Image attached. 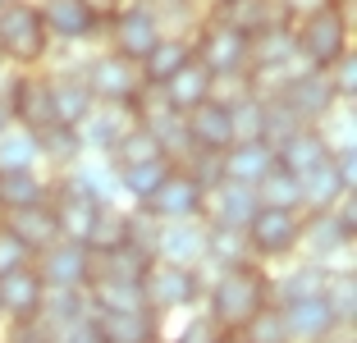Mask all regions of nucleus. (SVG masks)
I'll return each instance as SVG.
<instances>
[{"label": "nucleus", "instance_id": "1", "mask_svg": "<svg viewBox=\"0 0 357 343\" xmlns=\"http://www.w3.org/2000/svg\"><path fill=\"white\" fill-rule=\"evenodd\" d=\"M261 307H271V270L248 261V266H229V270H206V289H202V307L220 334H238Z\"/></svg>", "mask_w": 357, "mask_h": 343}, {"label": "nucleus", "instance_id": "2", "mask_svg": "<svg viewBox=\"0 0 357 343\" xmlns=\"http://www.w3.org/2000/svg\"><path fill=\"white\" fill-rule=\"evenodd\" d=\"M51 60V37L37 14V0H10L0 5V69L23 73V69H46Z\"/></svg>", "mask_w": 357, "mask_h": 343}, {"label": "nucleus", "instance_id": "3", "mask_svg": "<svg viewBox=\"0 0 357 343\" xmlns=\"http://www.w3.org/2000/svg\"><path fill=\"white\" fill-rule=\"evenodd\" d=\"M289 28H294V55L303 69H330L339 55L353 51V14L335 10V5H321L294 19Z\"/></svg>", "mask_w": 357, "mask_h": 343}, {"label": "nucleus", "instance_id": "4", "mask_svg": "<svg viewBox=\"0 0 357 343\" xmlns=\"http://www.w3.org/2000/svg\"><path fill=\"white\" fill-rule=\"evenodd\" d=\"M142 302L147 312L169 321V316H188L202 307V289H206V270H188V266H169V261H151L142 270Z\"/></svg>", "mask_w": 357, "mask_h": 343}, {"label": "nucleus", "instance_id": "5", "mask_svg": "<svg viewBox=\"0 0 357 343\" xmlns=\"http://www.w3.org/2000/svg\"><path fill=\"white\" fill-rule=\"evenodd\" d=\"M160 37H165V32H160L156 10H151L147 0H119L115 10L101 19V46L124 55V60H133V64H142V55H147Z\"/></svg>", "mask_w": 357, "mask_h": 343}, {"label": "nucleus", "instance_id": "6", "mask_svg": "<svg viewBox=\"0 0 357 343\" xmlns=\"http://www.w3.org/2000/svg\"><path fill=\"white\" fill-rule=\"evenodd\" d=\"M353 247L357 234L348 224H339L335 211H307L303 215V234H298V257L326 270H357L353 266Z\"/></svg>", "mask_w": 357, "mask_h": 343}, {"label": "nucleus", "instance_id": "7", "mask_svg": "<svg viewBox=\"0 0 357 343\" xmlns=\"http://www.w3.org/2000/svg\"><path fill=\"white\" fill-rule=\"evenodd\" d=\"M248 247H252L257 266H284L298 257V234H303V211H275V206H257L252 224L243 229Z\"/></svg>", "mask_w": 357, "mask_h": 343}, {"label": "nucleus", "instance_id": "8", "mask_svg": "<svg viewBox=\"0 0 357 343\" xmlns=\"http://www.w3.org/2000/svg\"><path fill=\"white\" fill-rule=\"evenodd\" d=\"M192 60L211 73V78H225V73H248V37L238 28H229L225 19L206 14V19L192 28Z\"/></svg>", "mask_w": 357, "mask_h": 343}, {"label": "nucleus", "instance_id": "9", "mask_svg": "<svg viewBox=\"0 0 357 343\" xmlns=\"http://www.w3.org/2000/svg\"><path fill=\"white\" fill-rule=\"evenodd\" d=\"M83 78L92 87V101H101V105H133L142 96V69L133 60H124V55L105 51V46H96L87 55Z\"/></svg>", "mask_w": 357, "mask_h": 343}, {"label": "nucleus", "instance_id": "10", "mask_svg": "<svg viewBox=\"0 0 357 343\" xmlns=\"http://www.w3.org/2000/svg\"><path fill=\"white\" fill-rule=\"evenodd\" d=\"M5 105H10L14 124L28 133H46L55 128V110H51V92H46V69H23V73H5Z\"/></svg>", "mask_w": 357, "mask_h": 343}, {"label": "nucleus", "instance_id": "11", "mask_svg": "<svg viewBox=\"0 0 357 343\" xmlns=\"http://www.w3.org/2000/svg\"><path fill=\"white\" fill-rule=\"evenodd\" d=\"M51 46H101V14L92 0H37Z\"/></svg>", "mask_w": 357, "mask_h": 343}, {"label": "nucleus", "instance_id": "12", "mask_svg": "<svg viewBox=\"0 0 357 343\" xmlns=\"http://www.w3.org/2000/svg\"><path fill=\"white\" fill-rule=\"evenodd\" d=\"M271 101H280L298 124H321L339 105V96H335V87H330L326 69H303V64H298L294 78H289V83L280 87V96H271Z\"/></svg>", "mask_w": 357, "mask_h": 343}, {"label": "nucleus", "instance_id": "13", "mask_svg": "<svg viewBox=\"0 0 357 343\" xmlns=\"http://www.w3.org/2000/svg\"><path fill=\"white\" fill-rule=\"evenodd\" d=\"M46 206H51L55 224H60V238L83 243L92 220H96V211H101V201H96L83 183H74L69 174H51V197H46Z\"/></svg>", "mask_w": 357, "mask_h": 343}, {"label": "nucleus", "instance_id": "14", "mask_svg": "<svg viewBox=\"0 0 357 343\" xmlns=\"http://www.w3.org/2000/svg\"><path fill=\"white\" fill-rule=\"evenodd\" d=\"M32 270H37V280L46 289H87L92 284V252L83 243L60 238V243H51L46 252L32 257Z\"/></svg>", "mask_w": 357, "mask_h": 343}, {"label": "nucleus", "instance_id": "15", "mask_svg": "<svg viewBox=\"0 0 357 343\" xmlns=\"http://www.w3.org/2000/svg\"><path fill=\"white\" fill-rule=\"evenodd\" d=\"M133 124H137L133 105H101L96 101L74 124V133H78V142H83V156H110V151L119 146V137H124Z\"/></svg>", "mask_w": 357, "mask_h": 343}, {"label": "nucleus", "instance_id": "16", "mask_svg": "<svg viewBox=\"0 0 357 343\" xmlns=\"http://www.w3.org/2000/svg\"><path fill=\"white\" fill-rule=\"evenodd\" d=\"M169 266H188V270H206V220H160L156 234V257Z\"/></svg>", "mask_w": 357, "mask_h": 343}, {"label": "nucleus", "instance_id": "17", "mask_svg": "<svg viewBox=\"0 0 357 343\" xmlns=\"http://www.w3.org/2000/svg\"><path fill=\"white\" fill-rule=\"evenodd\" d=\"M202 206H206V188L174 165V169H169V178L147 197V206H142V211L156 215V220H202Z\"/></svg>", "mask_w": 357, "mask_h": 343}, {"label": "nucleus", "instance_id": "18", "mask_svg": "<svg viewBox=\"0 0 357 343\" xmlns=\"http://www.w3.org/2000/svg\"><path fill=\"white\" fill-rule=\"evenodd\" d=\"M326 280H330L326 266H312L303 257L271 266V302L275 307H294V302H307V298H326Z\"/></svg>", "mask_w": 357, "mask_h": 343}, {"label": "nucleus", "instance_id": "19", "mask_svg": "<svg viewBox=\"0 0 357 343\" xmlns=\"http://www.w3.org/2000/svg\"><path fill=\"white\" fill-rule=\"evenodd\" d=\"M46 92H51V110H55V124L74 128L87 110H92V87H87L83 69H64V64H51L46 69Z\"/></svg>", "mask_w": 357, "mask_h": 343}, {"label": "nucleus", "instance_id": "20", "mask_svg": "<svg viewBox=\"0 0 357 343\" xmlns=\"http://www.w3.org/2000/svg\"><path fill=\"white\" fill-rule=\"evenodd\" d=\"M42 298H46V284L37 280L32 266L5 275V280H0V325L37 321V316H42Z\"/></svg>", "mask_w": 357, "mask_h": 343}, {"label": "nucleus", "instance_id": "21", "mask_svg": "<svg viewBox=\"0 0 357 343\" xmlns=\"http://www.w3.org/2000/svg\"><path fill=\"white\" fill-rule=\"evenodd\" d=\"M284 312V330H289V343H339L344 330L335 325L326 298H307L294 302V307H280Z\"/></svg>", "mask_w": 357, "mask_h": 343}, {"label": "nucleus", "instance_id": "22", "mask_svg": "<svg viewBox=\"0 0 357 343\" xmlns=\"http://www.w3.org/2000/svg\"><path fill=\"white\" fill-rule=\"evenodd\" d=\"M252 215H257V192L243 183H225V178L206 192V206H202V220L220 229H248Z\"/></svg>", "mask_w": 357, "mask_h": 343}, {"label": "nucleus", "instance_id": "23", "mask_svg": "<svg viewBox=\"0 0 357 343\" xmlns=\"http://www.w3.org/2000/svg\"><path fill=\"white\" fill-rule=\"evenodd\" d=\"M188 142L192 151H211V156H225L234 146V114L229 105L220 101H206L188 114Z\"/></svg>", "mask_w": 357, "mask_h": 343}, {"label": "nucleus", "instance_id": "24", "mask_svg": "<svg viewBox=\"0 0 357 343\" xmlns=\"http://www.w3.org/2000/svg\"><path fill=\"white\" fill-rule=\"evenodd\" d=\"M92 325L101 334V343H151L165 334V321L142 312H92Z\"/></svg>", "mask_w": 357, "mask_h": 343}, {"label": "nucleus", "instance_id": "25", "mask_svg": "<svg viewBox=\"0 0 357 343\" xmlns=\"http://www.w3.org/2000/svg\"><path fill=\"white\" fill-rule=\"evenodd\" d=\"M266 169H275V146L252 137V142H234L229 151L220 156V178L225 183H243V188H257Z\"/></svg>", "mask_w": 357, "mask_h": 343}, {"label": "nucleus", "instance_id": "26", "mask_svg": "<svg viewBox=\"0 0 357 343\" xmlns=\"http://www.w3.org/2000/svg\"><path fill=\"white\" fill-rule=\"evenodd\" d=\"M211 83H215V78H211V73L202 69L197 60H188L183 69L174 73V78H165V83H160V87H151V92H156L160 101L169 105V110L192 114L197 105H206V101H211Z\"/></svg>", "mask_w": 357, "mask_h": 343}, {"label": "nucleus", "instance_id": "27", "mask_svg": "<svg viewBox=\"0 0 357 343\" xmlns=\"http://www.w3.org/2000/svg\"><path fill=\"white\" fill-rule=\"evenodd\" d=\"M326 160H330V146L321 142V133H316L312 124L294 128L289 137H280V142H275V165H280V169H289L294 178H303L307 169L326 165Z\"/></svg>", "mask_w": 357, "mask_h": 343}, {"label": "nucleus", "instance_id": "28", "mask_svg": "<svg viewBox=\"0 0 357 343\" xmlns=\"http://www.w3.org/2000/svg\"><path fill=\"white\" fill-rule=\"evenodd\" d=\"M0 224L10 229V234L32 252V257H37V252H46L51 243H60V224H55L51 206H28V211H14V215H0Z\"/></svg>", "mask_w": 357, "mask_h": 343}, {"label": "nucleus", "instance_id": "29", "mask_svg": "<svg viewBox=\"0 0 357 343\" xmlns=\"http://www.w3.org/2000/svg\"><path fill=\"white\" fill-rule=\"evenodd\" d=\"M206 14L225 19L229 28H238L243 37H257V32L275 28V23H289L275 0H229V5H215V10H206Z\"/></svg>", "mask_w": 357, "mask_h": 343}, {"label": "nucleus", "instance_id": "30", "mask_svg": "<svg viewBox=\"0 0 357 343\" xmlns=\"http://www.w3.org/2000/svg\"><path fill=\"white\" fill-rule=\"evenodd\" d=\"M51 197V174L46 169H28V174H0V215L28 206H46Z\"/></svg>", "mask_w": 357, "mask_h": 343}, {"label": "nucleus", "instance_id": "31", "mask_svg": "<svg viewBox=\"0 0 357 343\" xmlns=\"http://www.w3.org/2000/svg\"><path fill=\"white\" fill-rule=\"evenodd\" d=\"M344 192H353V188L339 178V169H335V156L326 160V165H316V169H307L303 178H298V201H303V215L307 211H330Z\"/></svg>", "mask_w": 357, "mask_h": 343}, {"label": "nucleus", "instance_id": "32", "mask_svg": "<svg viewBox=\"0 0 357 343\" xmlns=\"http://www.w3.org/2000/svg\"><path fill=\"white\" fill-rule=\"evenodd\" d=\"M188 60H192V42L188 37H160V42L142 55V64H137V69H142V87H160L165 78H174Z\"/></svg>", "mask_w": 357, "mask_h": 343}, {"label": "nucleus", "instance_id": "33", "mask_svg": "<svg viewBox=\"0 0 357 343\" xmlns=\"http://www.w3.org/2000/svg\"><path fill=\"white\" fill-rule=\"evenodd\" d=\"M169 169H174V160H165V156L147 160V165L115 169V178H119V197H124V206H147V197H151V192H156V188L169 178Z\"/></svg>", "mask_w": 357, "mask_h": 343}, {"label": "nucleus", "instance_id": "34", "mask_svg": "<svg viewBox=\"0 0 357 343\" xmlns=\"http://www.w3.org/2000/svg\"><path fill=\"white\" fill-rule=\"evenodd\" d=\"M64 174L74 178V183H83L101 206H124V197H119V178H115V169H110L105 156H83V160H74V165L64 169Z\"/></svg>", "mask_w": 357, "mask_h": 343}, {"label": "nucleus", "instance_id": "35", "mask_svg": "<svg viewBox=\"0 0 357 343\" xmlns=\"http://www.w3.org/2000/svg\"><path fill=\"white\" fill-rule=\"evenodd\" d=\"M248 261H252V247H248L243 229L206 224V270H229V266H248Z\"/></svg>", "mask_w": 357, "mask_h": 343}, {"label": "nucleus", "instance_id": "36", "mask_svg": "<svg viewBox=\"0 0 357 343\" xmlns=\"http://www.w3.org/2000/svg\"><path fill=\"white\" fill-rule=\"evenodd\" d=\"M42 169V151H37V133L10 124L0 133V174H28Z\"/></svg>", "mask_w": 357, "mask_h": 343}, {"label": "nucleus", "instance_id": "37", "mask_svg": "<svg viewBox=\"0 0 357 343\" xmlns=\"http://www.w3.org/2000/svg\"><path fill=\"white\" fill-rule=\"evenodd\" d=\"M37 151H42V169L46 174H64L74 160H83V142H78L74 128H64V124L37 133Z\"/></svg>", "mask_w": 357, "mask_h": 343}, {"label": "nucleus", "instance_id": "38", "mask_svg": "<svg viewBox=\"0 0 357 343\" xmlns=\"http://www.w3.org/2000/svg\"><path fill=\"white\" fill-rule=\"evenodd\" d=\"M124 238H128V206H101L96 220H92V229H87L83 247L92 252V257H105V252L124 247Z\"/></svg>", "mask_w": 357, "mask_h": 343}, {"label": "nucleus", "instance_id": "39", "mask_svg": "<svg viewBox=\"0 0 357 343\" xmlns=\"http://www.w3.org/2000/svg\"><path fill=\"white\" fill-rule=\"evenodd\" d=\"M326 307L344 334L357 330V270H330L326 280Z\"/></svg>", "mask_w": 357, "mask_h": 343}, {"label": "nucleus", "instance_id": "40", "mask_svg": "<svg viewBox=\"0 0 357 343\" xmlns=\"http://www.w3.org/2000/svg\"><path fill=\"white\" fill-rule=\"evenodd\" d=\"M151 261L133 247H115L105 257H92V280H110V284H142V270Z\"/></svg>", "mask_w": 357, "mask_h": 343}, {"label": "nucleus", "instance_id": "41", "mask_svg": "<svg viewBox=\"0 0 357 343\" xmlns=\"http://www.w3.org/2000/svg\"><path fill=\"white\" fill-rule=\"evenodd\" d=\"M87 312H92L87 289H46L42 316H37V321H42L46 330H55V325H69V321H78V316H87Z\"/></svg>", "mask_w": 357, "mask_h": 343}, {"label": "nucleus", "instance_id": "42", "mask_svg": "<svg viewBox=\"0 0 357 343\" xmlns=\"http://www.w3.org/2000/svg\"><path fill=\"white\" fill-rule=\"evenodd\" d=\"M312 128L321 133V142L330 146V156L357 151V105H335V110H330L321 124H312Z\"/></svg>", "mask_w": 357, "mask_h": 343}, {"label": "nucleus", "instance_id": "43", "mask_svg": "<svg viewBox=\"0 0 357 343\" xmlns=\"http://www.w3.org/2000/svg\"><path fill=\"white\" fill-rule=\"evenodd\" d=\"M87 302H92V312H142L147 307L137 284H110V280L87 284Z\"/></svg>", "mask_w": 357, "mask_h": 343}, {"label": "nucleus", "instance_id": "44", "mask_svg": "<svg viewBox=\"0 0 357 343\" xmlns=\"http://www.w3.org/2000/svg\"><path fill=\"white\" fill-rule=\"evenodd\" d=\"M257 192V206H275V211H303V201H298V178L289 174V169H266L261 183L252 188Z\"/></svg>", "mask_w": 357, "mask_h": 343}, {"label": "nucleus", "instance_id": "45", "mask_svg": "<svg viewBox=\"0 0 357 343\" xmlns=\"http://www.w3.org/2000/svg\"><path fill=\"white\" fill-rule=\"evenodd\" d=\"M156 156H160V146L151 142V133L142 124H133L105 160H110V169H128V165H147V160H156Z\"/></svg>", "mask_w": 357, "mask_h": 343}, {"label": "nucleus", "instance_id": "46", "mask_svg": "<svg viewBox=\"0 0 357 343\" xmlns=\"http://www.w3.org/2000/svg\"><path fill=\"white\" fill-rule=\"evenodd\" d=\"M238 339H243V343H289V330H284V312L275 307V302H271V307H261V312H257L252 321L238 330Z\"/></svg>", "mask_w": 357, "mask_h": 343}, {"label": "nucleus", "instance_id": "47", "mask_svg": "<svg viewBox=\"0 0 357 343\" xmlns=\"http://www.w3.org/2000/svg\"><path fill=\"white\" fill-rule=\"evenodd\" d=\"M229 114H234V142H252V137L266 142V101L261 96H248V101L229 105Z\"/></svg>", "mask_w": 357, "mask_h": 343}, {"label": "nucleus", "instance_id": "48", "mask_svg": "<svg viewBox=\"0 0 357 343\" xmlns=\"http://www.w3.org/2000/svg\"><path fill=\"white\" fill-rule=\"evenodd\" d=\"M156 234H160V220L156 215H147L142 206H128V238H124V247H133V252H142V257H156Z\"/></svg>", "mask_w": 357, "mask_h": 343}, {"label": "nucleus", "instance_id": "49", "mask_svg": "<svg viewBox=\"0 0 357 343\" xmlns=\"http://www.w3.org/2000/svg\"><path fill=\"white\" fill-rule=\"evenodd\" d=\"M326 78H330V87H335L339 105H357V51L339 55V60L326 69Z\"/></svg>", "mask_w": 357, "mask_h": 343}, {"label": "nucleus", "instance_id": "50", "mask_svg": "<svg viewBox=\"0 0 357 343\" xmlns=\"http://www.w3.org/2000/svg\"><path fill=\"white\" fill-rule=\"evenodd\" d=\"M169 334V330H165ZM169 343H220V330L206 321L202 312H188V321H183V330L169 334Z\"/></svg>", "mask_w": 357, "mask_h": 343}, {"label": "nucleus", "instance_id": "51", "mask_svg": "<svg viewBox=\"0 0 357 343\" xmlns=\"http://www.w3.org/2000/svg\"><path fill=\"white\" fill-rule=\"evenodd\" d=\"M23 266H32V252L14 238L5 224H0V280H5V275H14V270H23Z\"/></svg>", "mask_w": 357, "mask_h": 343}, {"label": "nucleus", "instance_id": "52", "mask_svg": "<svg viewBox=\"0 0 357 343\" xmlns=\"http://www.w3.org/2000/svg\"><path fill=\"white\" fill-rule=\"evenodd\" d=\"M51 343H101V334H96V325H92V312L69 321V325H55Z\"/></svg>", "mask_w": 357, "mask_h": 343}, {"label": "nucleus", "instance_id": "53", "mask_svg": "<svg viewBox=\"0 0 357 343\" xmlns=\"http://www.w3.org/2000/svg\"><path fill=\"white\" fill-rule=\"evenodd\" d=\"M0 343H51V330L42 321H19V325H0Z\"/></svg>", "mask_w": 357, "mask_h": 343}, {"label": "nucleus", "instance_id": "54", "mask_svg": "<svg viewBox=\"0 0 357 343\" xmlns=\"http://www.w3.org/2000/svg\"><path fill=\"white\" fill-rule=\"evenodd\" d=\"M284 10V19L294 23V19H303V14H312V10H321V5H330V0H275Z\"/></svg>", "mask_w": 357, "mask_h": 343}, {"label": "nucleus", "instance_id": "55", "mask_svg": "<svg viewBox=\"0 0 357 343\" xmlns=\"http://www.w3.org/2000/svg\"><path fill=\"white\" fill-rule=\"evenodd\" d=\"M14 124V114H10V105H5V92H0V133Z\"/></svg>", "mask_w": 357, "mask_h": 343}, {"label": "nucleus", "instance_id": "56", "mask_svg": "<svg viewBox=\"0 0 357 343\" xmlns=\"http://www.w3.org/2000/svg\"><path fill=\"white\" fill-rule=\"evenodd\" d=\"M115 5H119V0H92V10L101 14V19H105V14H110V10H115Z\"/></svg>", "mask_w": 357, "mask_h": 343}, {"label": "nucleus", "instance_id": "57", "mask_svg": "<svg viewBox=\"0 0 357 343\" xmlns=\"http://www.w3.org/2000/svg\"><path fill=\"white\" fill-rule=\"evenodd\" d=\"M330 5H335V10H344V14H353V5H357V0H330Z\"/></svg>", "mask_w": 357, "mask_h": 343}, {"label": "nucleus", "instance_id": "58", "mask_svg": "<svg viewBox=\"0 0 357 343\" xmlns=\"http://www.w3.org/2000/svg\"><path fill=\"white\" fill-rule=\"evenodd\" d=\"M220 343H243V339H238V334H220Z\"/></svg>", "mask_w": 357, "mask_h": 343}, {"label": "nucleus", "instance_id": "59", "mask_svg": "<svg viewBox=\"0 0 357 343\" xmlns=\"http://www.w3.org/2000/svg\"><path fill=\"white\" fill-rule=\"evenodd\" d=\"M215 5H229V0H206V10H215Z\"/></svg>", "mask_w": 357, "mask_h": 343}, {"label": "nucleus", "instance_id": "60", "mask_svg": "<svg viewBox=\"0 0 357 343\" xmlns=\"http://www.w3.org/2000/svg\"><path fill=\"white\" fill-rule=\"evenodd\" d=\"M151 343H169V334H160V339H151Z\"/></svg>", "mask_w": 357, "mask_h": 343}, {"label": "nucleus", "instance_id": "61", "mask_svg": "<svg viewBox=\"0 0 357 343\" xmlns=\"http://www.w3.org/2000/svg\"><path fill=\"white\" fill-rule=\"evenodd\" d=\"M0 83H5V69H0Z\"/></svg>", "mask_w": 357, "mask_h": 343}, {"label": "nucleus", "instance_id": "62", "mask_svg": "<svg viewBox=\"0 0 357 343\" xmlns=\"http://www.w3.org/2000/svg\"><path fill=\"white\" fill-rule=\"evenodd\" d=\"M0 5H10V0H0Z\"/></svg>", "mask_w": 357, "mask_h": 343}]
</instances>
